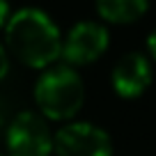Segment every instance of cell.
Segmentation results:
<instances>
[{
	"label": "cell",
	"instance_id": "1",
	"mask_svg": "<svg viewBox=\"0 0 156 156\" xmlns=\"http://www.w3.org/2000/svg\"><path fill=\"white\" fill-rule=\"evenodd\" d=\"M9 51L23 64L48 69L62 53V34L55 21L39 7H21L5 25Z\"/></svg>",
	"mask_w": 156,
	"mask_h": 156
},
{
	"label": "cell",
	"instance_id": "2",
	"mask_svg": "<svg viewBox=\"0 0 156 156\" xmlns=\"http://www.w3.org/2000/svg\"><path fill=\"white\" fill-rule=\"evenodd\" d=\"M34 101L44 117L51 119H69L85 101V83L69 64L48 67L37 78Z\"/></svg>",
	"mask_w": 156,
	"mask_h": 156
},
{
	"label": "cell",
	"instance_id": "3",
	"mask_svg": "<svg viewBox=\"0 0 156 156\" xmlns=\"http://www.w3.org/2000/svg\"><path fill=\"white\" fill-rule=\"evenodd\" d=\"M53 136L41 115L23 110L7 126V154L9 156H51Z\"/></svg>",
	"mask_w": 156,
	"mask_h": 156
},
{
	"label": "cell",
	"instance_id": "4",
	"mask_svg": "<svg viewBox=\"0 0 156 156\" xmlns=\"http://www.w3.org/2000/svg\"><path fill=\"white\" fill-rule=\"evenodd\" d=\"M58 156H112V142L103 129L90 122H71L53 136Z\"/></svg>",
	"mask_w": 156,
	"mask_h": 156
},
{
	"label": "cell",
	"instance_id": "5",
	"mask_svg": "<svg viewBox=\"0 0 156 156\" xmlns=\"http://www.w3.org/2000/svg\"><path fill=\"white\" fill-rule=\"evenodd\" d=\"M108 41L110 39H108L106 25L97 23V21H80L62 39V53H60V58L69 67L90 64L106 53Z\"/></svg>",
	"mask_w": 156,
	"mask_h": 156
},
{
	"label": "cell",
	"instance_id": "6",
	"mask_svg": "<svg viewBox=\"0 0 156 156\" xmlns=\"http://www.w3.org/2000/svg\"><path fill=\"white\" fill-rule=\"evenodd\" d=\"M110 80L119 97L136 99L151 83V64L142 53H126L112 67Z\"/></svg>",
	"mask_w": 156,
	"mask_h": 156
},
{
	"label": "cell",
	"instance_id": "7",
	"mask_svg": "<svg viewBox=\"0 0 156 156\" xmlns=\"http://www.w3.org/2000/svg\"><path fill=\"white\" fill-rule=\"evenodd\" d=\"M149 7V0H97V12L108 23H133Z\"/></svg>",
	"mask_w": 156,
	"mask_h": 156
},
{
	"label": "cell",
	"instance_id": "8",
	"mask_svg": "<svg viewBox=\"0 0 156 156\" xmlns=\"http://www.w3.org/2000/svg\"><path fill=\"white\" fill-rule=\"evenodd\" d=\"M7 71H9V55H7L5 46L0 44V80L7 76Z\"/></svg>",
	"mask_w": 156,
	"mask_h": 156
},
{
	"label": "cell",
	"instance_id": "9",
	"mask_svg": "<svg viewBox=\"0 0 156 156\" xmlns=\"http://www.w3.org/2000/svg\"><path fill=\"white\" fill-rule=\"evenodd\" d=\"M7 21H9V2H7V0H0V28L7 25Z\"/></svg>",
	"mask_w": 156,
	"mask_h": 156
},
{
	"label": "cell",
	"instance_id": "10",
	"mask_svg": "<svg viewBox=\"0 0 156 156\" xmlns=\"http://www.w3.org/2000/svg\"><path fill=\"white\" fill-rule=\"evenodd\" d=\"M147 48H149V53H151V58L156 60V30L147 37Z\"/></svg>",
	"mask_w": 156,
	"mask_h": 156
}]
</instances>
